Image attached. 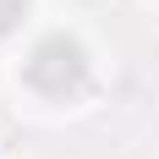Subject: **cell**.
<instances>
[{
  "label": "cell",
  "mask_w": 159,
  "mask_h": 159,
  "mask_svg": "<svg viewBox=\"0 0 159 159\" xmlns=\"http://www.w3.org/2000/svg\"><path fill=\"white\" fill-rule=\"evenodd\" d=\"M22 16H28V0H0V39L22 28Z\"/></svg>",
  "instance_id": "7a4b0ae2"
},
{
  "label": "cell",
  "mask_w": 159,
  "mask_h": 159,
  "mask_svg": "<svg viewBox=\"0 0 159 159\" xmlns=\"http://www.w3.org/2000/svg\"><path fill=\"white\" fill-rule=\"evenodd\" d=\"M88 71H93V61H88V49H82L71 33H44V39L28 49V61H22L28 88H39L44 99L82 93V88H88Z\"/></svg>",
  "instance_id": "6da1fadb"
}]
</instances>
